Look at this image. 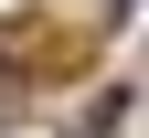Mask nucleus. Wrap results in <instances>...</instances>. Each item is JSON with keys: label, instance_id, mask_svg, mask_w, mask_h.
<instances>
[]
</instances>
